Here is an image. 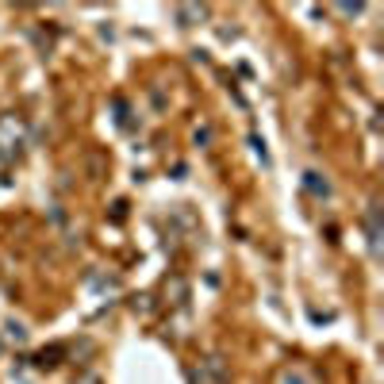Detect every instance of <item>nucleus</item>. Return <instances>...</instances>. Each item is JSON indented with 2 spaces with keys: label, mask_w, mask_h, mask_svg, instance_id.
<instances>
[{
  "label": "nucleus",
  "mask_w": 384,
  "mask_h": 384,
  "mask_svg": "<svg viewBox=\"0 0 384 384\" xmlns=\"http://www.w3.org/2000/svg\"><path fill=\"white\" fill-rule=\"evenodd\" d=\"M304 185L316 192V196H330V185H327V181H319V173H308V177H304Z\"/></svg>",
  "instance_id": "obj_1"
},
{
  "label": "nucleus",
  "mask_w": 384,
  "mask_h": 384,
  "mask_svg": "<svg viewBox=\"0 0 384 384\" xmlns=\"http://www.w3.org/2000/svg\"><path fill=\"white\" fill-rule=\"evenodd\" d=\"M8 338H16V342H23V338H28V330H23V327H16V323H12V327H8Z\"/></svg>",
  "instance_id": "obj_2"
},
{
  "label": "nucleus",
  "mask_w": 384,
  "mask_h": 384,
  "mask_svg": "<svg viewBox=\"0 0 384 384\" xmlns=\"http://www.w3.org/2000/svg\"><path fill=\"white\" fill-rule=\"evenodd\" d=\"M81 384H100V380H96V377H85V380H81Z\"/></svg>",
  "instance_id": "obj_3"
}]
</instances>
